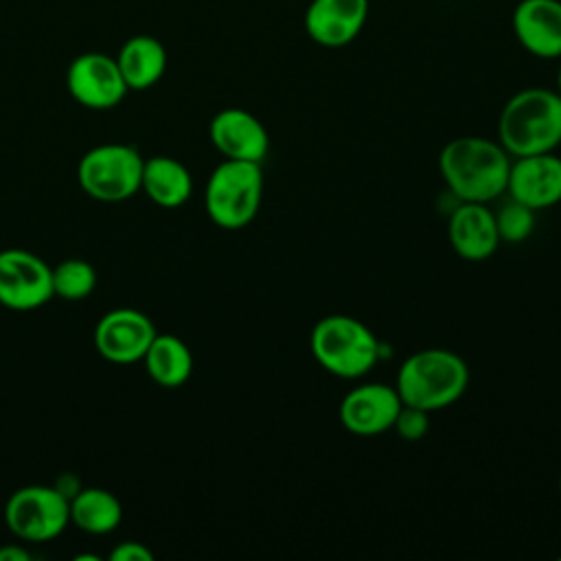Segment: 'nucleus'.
Masks as SVG:
<instances>
[{
	"instance_id": "nucleus-23",
	"label": "nucleus",
	"mask_w": 561,
	"mask_h": 561,
	"mask_svg": "<svg viewBox=\"0 0 561 561\" xmlns=\"http://www.w3.org/2000/svg\"><path fill=\"white\" fill-rule=\"evenodd\" d=\"M392 430H397V434L408 440V443H416L421 440L427 430H430V412L427 410H421V408H414V405H401L397 419H394V425Z\"/></svg>"
},
{
	"instance_id": "nucleus-15",
	"label": "nucleus",
	"mask_w": 561,
	"mask_h": 561,
	"mask_svg": "<svg viewBox=\"0 0 561 561\" xmlns=\"http://www.w3.org/2000/svg\"><path fill=\"white\" fill-rule=\"evenodd\" d=\"M524 50L539 59L561 57V0H519L511 15Z\"/></svg>"
},
{
	"instance_id": "nucleus-12",
	"label": "nucleus",
	"mask_w": 561,
	"mask_h": 561,
	"mask_svg": "<svg viewBox=\"0 0 561 561\" xmlns=\"http://www.w3.org/2000/svg\"><path fill=\"white\" fill-rule=\"evenodd\" d=\"M506 191L513 199L541 210L561 202V158L554 151L511 160Z\"/></svg>"
},
{
	"instance_id": "nucleus-26",
	"label": "nucleus",
	"mask_w": 561,
	"mask_h": 561,
	"mask_svg": "<svg viewBox=\"0 0 561 561\" xmlns=\"http://www.w3.org/2000/svg\"><path fill=\"white\" fill-rule=\"evenodd\" d=\"M557 92L561 94V57H559V70H557Z\"/></svg>"
},
{
	"instance_id": "nucleus-10",
	"label": "nucleus",
	"mask_w": 561,
	"mask_h": 561,
	"mask_svg": "<svg viewBox=\"0 0 561 561\" xmlns=\"http://www.w3.org/2000/svg\"><path fill=\"white\" fill-rule=\"evenodd\" d=\"M156 333L149 316L131 307H121L101 316L94 329V346L112 364H134L145 357Z\"/></svg>"
},
{
	"instance_id": "nucleus-9",
	"label": "nucleus",
	"mask_w": 561,
	"mask_h": 561,
	"mask_svg": "<svg viewBox=\"0 0 561 561\" xmlns=\"http://www.w3.org/2000/svg\"><path fill=\"white\" fill-rule=\"evenodd\" d=\"M70 96L90 110H112L129 92L116 57L103 53H83L75 57L66 72Z\"/></svg>"
},
{
	"instance_id": "nucleus-27",
	"label": "nucleus",
	"mask_w": 561,
	"mask_h": 561,
	"mask_svg": "<svg viewBox=\"0 0 561 561\" xmlns=\"http://www.w3.org/2000/svg\"><path fill=\"white\" fill-rule=\"evenodd\" d=\"M559 493H561V473H559Z\"/></svg>"
},
{
	"instance_id": "nucleus-14",
	"label": "nucleus",
	"mask_w": 561,
	"mask_h": 561,
	"mask_svg": "<svg viewBox=\"0 0 561 561\" xmlns=\"http://www.w3.org/2000/svg\"><path fill=\"white\" fill-rule=\"evenodd\" d=\"M368 0H311L305 11V33L322 48L348 46L368 20Z\"/></svg>"
},
{
	"instance_id": "nucleus-7",
	"label": "nucleus",
	"mask_w": 561,
	"mask_h": 561,
	"mask_svg": "<svg viewBox=\"0 0 561 561\" xmlns=\"http://www.w3.org/2000/svg\"><path fill=\"white\" fill-rule=\"evenodd\" d=\"M9 530L24 541H48L70 524V497L55 486L28 484L11 493L4 506Z\"/></svg>"
},
{
	"instance_id": "nucleus-3",
	"label": "nucleus",
	"mask_w": 561,
	"mask_h": 561,
	"mask_svg": "<svg viewBox=\"0 0 561 561\" xmlns=\"http://www.w3.org/2000/svg\"><path fill=\"white\" fill-rule=\"evenodd\" d=\"M469 386L467 362L449 348H421L403 359L394 388L401 403L436 412L456 403Z\"/></svg>"
},
{
	"instance_id": "nucleus-11",
	"label": "nucleus",
	"mask_w": 561,
	"mask_h": 561,
	"mask_svg": "<svg viewBox=\"0 0 561 561\" xmlns=\"http://www.w3.org/2000/svg\"><path fill=\"white\" fill-rule=\"evenodd\" d=\"M401 397L388 383H359L340 401V423L355 436H377L392 430L401 410Z\"/></svg>"
},
{
	"instance_id": "nucleus-21",
	"label": "nucleus",
	"mask_w": 561,
	"mask_h": 561,
	"mask_svg": "<svg viewBox=\"0 0 561 561\" xmlns=\"http://www.w3.org/2000/svg\"><path fill=\"white\" fill-rule=\"evenodd\" d=\"M96 287V272L83 259H66L53 267V296L61 300H83Z\"/></svg>"
},
{
	"instance_id": "nucleus-25",
	"label": "nucleus",
	"mask_w": 561,
	"mask_h": 561,
	"mask_svg": "<svg viewBox=\"0 0 561 561\" xmlns=\"http://www.w3.org/2000/svg\"><path fill=\"white\" fill-rule=\"evenodd\" d=\"M31 554L20 546H4L0 548V561H28Z\"/></svg>"
},
{
	"instance_id": "nucleus-8",
	"label": "nucleus",
	"mask_w": 561,
	"mask_h": 561,
	"mask_svg": "<svg viewBox=\"0 0 561 561\" xmlns=\"http://www.w3.org/2000/svg\"><path fill=\"white\" fill-rule=\"evenodd\" d=\"M53 298V267L37 254L9 248L0 252V305L31 311Z\"/></svg>"
},
{
	"instance_id": "nucleus-19",
	"label": "nucleus",
	"mask_w": 561,
	"mask_h": 561,
	"mask_svg": "<svg viewBox=\"0 0 561 561\" xmlns=\"http://www.w3.org/2000/svg\"><path fill=\"white\" fill-rule=\"evenodd\" d=\"M142 362L149 377L162 388H180L193 375L191 348L171 333H156Z\"/></svg>"
},
{
	"instance_id": "nucleus-18",
	"label": "nucleus",
	"mask_w": 561,
	"mask_h": 561,
	"mask_svg": "<svg viewBox=\"0 0 561 561\" xmlns=\"http://www.w3.org/2000/svg\"><path fill=\"white\" fill-rule=\"evenodd\" d=\"M140 188L153 204L178 208L191 197L193 178L180 160L171 156H151L145 158Z\"/></svg>"
},
{
	"instance_id": "nucleus-1",
	"label": "nucleus",
	"mask_w": 561,
	"mask_h": 561,
	"mask_svg": "<svg viewBox=\"0 0 561 561\" xmlns=\"http://www.w3.org/2000/svg\"><path fill=\"white\" fill-rule=\"evenodd\" d=\"M511 169L508 151L491 138L460 136L449 140L438 153V171L458 202H482L506 191Z\"/></svg>"
},
{
	"instance_id": "nucleus-5",
	"label": "nucleus",
	"mask_w": 561,
	"mask_h": 561,
	"mask_svg": "<svg viewBox=\"0 0 561 561\" xmlns=\"http://www.w3.org/2000/svg\"><path fill=\"white\" fill-rule=\"evenodd\" d=\"M263 199L261 162H219L204 191V206L210 221L224 230L245 228L259 213Z\"/></svg>"
},
{
	"instance_id": "nucleus-2",
	"label": "nucleus",
	"mask_w": 561,
	"mask_h": 561,
	"mask_svg": "<svg viewBox=\"0 0 561 561\" xmlns=\"http://www.w3.org/2000/svg\"><path fill=\"white\" fill-rule=\"evenodd\" d=\"M497 142L511 158L554 151L561 145V94L550 88H524L502 107Z\"/></svg>"
},
{
	"instance_id": "nucleus-22",
	"label": "nucleus",
	"mask_w": 561,
	"mask_h": 561,
	"mask_svg": "<svg viewBox=\"0 0 561 561\" xmlns=\"http://www.w3.org/2000/svg\"><path fill=\"white\" fill-rule=\"evenodd\" d=\"M493 215H495V228H497L500 241H506V243H519L528 239L535 228V210L513 197Z\"/></svg>"
},
{
	"instance_id": "nucleus-4",
	"label": "nucleus",
	"mask_w": 561,
	"mask_h": 561,
	"mask_svg": "<svg viewBox=\"0 0 561 561\" xmlns=\"http://www.w3.org/2000/svg\"><path fill=\"white\" fill-rule=\"evenodd\" d=\"M309 346L316 362L327 373L342 379H359L381 359L377 335L364 322L346 313L320 318L311 329Z\"/></svg>"
},
{
	"instance_id": "nucleus-6",
	"label": "nucleus",
	"mask_w": 561,
	"mask_h": 561,
	"mask_svg": "<svg viewBox=\"0 0 561 561\" xmlns=\"http://www.w3.org/2000/svg\"><path fill=\"white\" fill-rule=\"evenodd\" d=\"M145 158L131 145L105 142L85 151L77 167L81 191L99 202H123L140 191Z\"/></svg>"
},
{
	"instance_id": "nucleus-17",
	"label": "nucleus",
	"mask_w": 561,
	"mask_h": 561,
	"mask_svg": "<svg viewBox=\"0 0 561 561\" xmlns=\"http://www.w3.org/2000/svg\"><path fill=\"white\" fill-rule=\"evenodd\" d=\"M116 64L129 90H147L162 79L167 50L162 42L151 35H134L121 46Z\"/></svg>"
},
{
	"instance_id": "nucleus-16",
	"label": "nucleus",
	"mask_w": 561,
	"mask_h": 561,
	"mask_svg": "<svg viewBox=\"0 0 561 561\" xmlns=\"http://www.w3.org/2000/svg\"><path fill=\"white\" fill-rule=\"evenodd\" d=\"M447 237L456 254L467 261H484L500 245L495 215L482 202H458L449 213Z\"/></svg>"
},
{
	"instance_id": "nucleus-13",
	"label": "nucleus",
	"mask_w": 561,
	"mask_h": 561,
	"mask_svg": "<svg viewBox=\"0 0 561 561\" xmlns=\"http://www.w3.org/2000/svg\"><path fill=\"white\" fill-rule=\"evenodd\" d=\"M208 136L213 147L228 160L263 162L270 151V134L265 125L252 112L241 107L219 110L208 125Z\"/></svg>"
},
{
	"instance_id": "nucleus-24",
	"label": "nucleus",
	"mask_w": 561,
	"mask_h": 561,
	"mask_svg": "<svg viewBox=\"0 0 561 561\" xmlns=\"http://www.w3.org/2000/svg\"><path fill=\"white\" fill-rule=\"evenodd\" d=\"M112 561H151L153 552L140 541H123L110 552Z\"/></svg>"
},
{
	"instance_id": "nucleus-20",
	"label": "nucleus",
	"mask_w": 561,
	"mask_h": 561,
	"mask_svg": "<svg viewBox=\"0 0 561 561\" xmlns=\"http://www.w3.org/2000/svg\"><path fill=\"white\" fill-rule=\"evenodd\" d=\"M123 519L121 500L101 486H88L70 497V522L90 535H107Z\"/></svg>"
}]
</instances>
